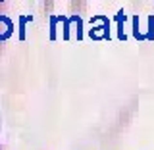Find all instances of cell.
<instances>
[{
  "label": "cell",
  "instance_id": "6da1fadb",
  "mask_svg": "<svg viewBox=\"0 0 154 150\" xmlns=\"http://www.w3.org/2000/svg\"><path fill=\"white\" fill-rule=\"evenodd\" d=\"M89 37L93 41H110V19L98 14V16L91 17V29H89Z\"/></svg>",
  "mask_w": 154,
  "mask_h": 150
},
{
  "label": "cell",
  "instance_id": "7a4b0ae2",
  "mask_svg": "<svg viewBox=\"0 0 154 150\" xmlns=\"http://www.w3.org/2000/svg\"><path fill=\"white\" fill-rule=\"evenodd\" d=\"M14 35V21L8 16L0 14V42H6Z\"/></svg>",
  "mask_w": 154,
  "mask_h": 150
},
{
  "label": "cell",
  "instance_id": "3957f363",
  "mask_svg": "<svg viewBox=\"0 0 154 150\" xmlns=\"http://www.w3.org/2000/svg\"><path fill=\"white\" fill-rule=\"evenodd\" d=\"M125 21H127V16H125L123 8L116 14V25H118V41L125 42L127 41V35H125Z\"/></svg>",
  "mask_w": 154,
  "mask_h": 150
},
{
  "label": "cell",
  "instance_id": "277c9868",
  "mask_svg": "<svg viewBox=\"0 0 154 150\" xmlns=\"http://www.w3.org/2000/svg\"><path fill=\"white\" fill-rule=\"evenodd\" d=\"M69 23L71 25H75V31H77V41H83V17L73 14V16L69 17Z\"/></svg>",
  "mask_w": 154,
  "mask_h": 150
},
{
  "label": "cell",
  "instance_id": "5b68a950",
  "mask_svg": "<svg viewBox=\"0 0 154 150\" xmlns=\"http://www.w3.org/2000/svg\"><path fill=\"white\" fill-rule=\"evenodd\" d=\"M133 37H135V41H146V35L139 29V16H133Z\"/></svg>",
  "mask_w": 154,
  "mask_h": 150
},
{
  "label": "cell",
  "instance_id": "8992f818",
  "mask_svg": "<svg viewBox=\"0 0 154 150\" xmlns=\"http://www.w3.org/2000/svg\"><path fill=\"white\" fill-rule=\"evenodd\" d=\"M29 21H33L31 16H19V41H25V25Z\"/></svg>",
  "mask_w": 154,
  "mask_h": 150
},
{
  "label": "cell",
  "instance_id": "52a82bcc",
  "mask_svg": "<svg viewBox=\"0 0 154 150\" xmlns=\"http://www.w3.org/2000/svg\"><path fill=\"white\" fill-rule=\"evenodd\" d=\"M58 19H60L62 25H64V33H62V38H64V41H69V31H71L69 17H66V16H58Z\"/></svg>",
  "mask_w": 154,
  "mask_h": 150
},
{
  "label": "cell",
  "instance_id": "ba28073f",
  "mask_svg": "<svg viewBox=\"0 0 154 150\" xmlns=\"http://www.w3.org/2000/svg\"><path fill=\"white\" fill-rule=\"evenodd\" d=\"M144 35H146V41H154V16H148V31Z\"/></svg>",
  "mask_w": 154,
  "mask_h": 150
},
{
  "label": "cell",
  "instance_id": "9c48e42d",
  "mask_svg": "<svg viewBox=\"0 0 154 150\" xmlns=\"http://www.w3.org/2000/svg\"><path fill=\"white\" fill-rule=\"evenodd\" d=\"M58 25V16H50V41H56V27Z\"/></svg>",
  "mask_w": 154,
  "mask_h": 150
},
{
  "label": "cell",
  "instance_id": "30bf717a",
  "mask_svg": "<svg viewBox=\"0 0 154 150\" xmlns=\"http://www.w3.org/2000/svg\"><path fill=\"white\" fill-rule=\"evenodd\" d=\"M0 2H4V0H0Z\"/></svg>",
  "mask_w": 154,
  "mask_h": 150
}]
</instances>
